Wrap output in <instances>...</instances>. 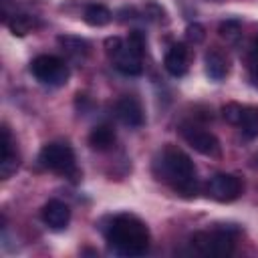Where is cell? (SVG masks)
Returning <instances> with one entry per match:
<instances>
[{
    "label": "cell",
    "mask_w": 258,
    "mask_h": 258,
    "mask_svg": "<svg viewBox=\"0 0 258 258\" xmlns=\"http://www.w3.org/2000/svg\"><path fill=\"white\" fill-rule=\"evenodd\" d=\"M30 73L34 75L36 81H40L42 85H50V87H60L69 81V67L62 58L52 56V54H40L30 62Z\"/></svg>",
    "instance_id": "obj_6"
},
{
    "label": "cell",
    "mask_w": 258,
    "mask_h": 258,
    "mask_svg": "<svg viewBox=\"0 0 258 258\" xmlns=\"http://www.w3.org/2000/svg\"><path fill=\"white\" fill-rule=\"evenodd\" d=\"M58 46L64 50V54H69L75 60H85L89 54V42L79 36H71V34L58 36Z\"/></svg>",
    "instance_id": "obj_14"
},
{
    "label": "cell",
    "mask_w": 258,
    "mask_h": 258,
    "mask_svg": "<svg viewBox=\"0 0 258 258\" xmlns=\"http://www.w3.org/2000/svg\"><path fill=\"white\" fill-rule=\"evenodd\" d=\"M153 171L157 179L169 183L173 191L183 198H196L200 189L196 165L185 151L175 145H165L153 161Z\"/></svg>",
    "instance_id": "obj_1"
},
{
    "label": "cell",
    "mask_w": 258,
    "mask_h": 258,
    "mask_svg": "<svg viewBox=\"0 0 258 258\" xmlns=\"http://www.w3.org/2000/svg\"><path fill=\"white\" fill-rule=\"evenodd\" d=\"M254 163H256V165H258V153H256V155H254Z\"/></svg>",
    "instance_id": "obj_25"
},
{
    "label": "cell",
    "mask_w": 258,
    "mask_h": 258,
    "mask_svg": "<svg viewBox=\"0 0 258 258\" xmlns=\"http://www.w3.org/2000/svg\"><path fill=\"white\" fill-rule=\"evenodd\" d=\"M109 246L123 256H141L149 248V230L143 220L133 214H117L105 228Z\"/></svg>",
    "instance_id": "obj_2"
},
{
    "label": "cell",
    "mask_w": 258,
    "mask_h": 258,
    "mask_svg": "<svg viewBox=\"0 0 258 258\" xmlns=\"http://www.w3.org/2000/svg\"><path fill=\"white\" fill-rule=\"evenodd\" d=\"M242 189H244L242 179L238 175H232V173H216L206 183L208 198H212L216 202H222V204L238 200Z\"/></svg>",
    "instance_id": "obj_8"
},
{
    "label": "cell",
    "mask_w": 258,
    "mask_h": 258,
    "mask_svg": "<svg viewBox=\"0 0 258 258\" xmlns=\"http://www.w3.org/2000/svg\"><path fill=\"white\" fill-rule=\"evenodd\" d=\"M242 34V26L238 20H226L220 24V36L226 38L228 42H236Z\"/></svg>",
    "instance_id": "obj_19"
},
{
    "label": "cell",
    "mask_w": 258,
    "mask_h": 258,
    "mask_svg": "<svg viewBox=\"0 0 258 258\" xmlns=\"http://www.w3.org/2000/svg\"><path fill=\"white\" fill-rule=\"evenodd\" d=\"M115 115L119 117V121L127 127H141L145 123V115H143V107L139 103L137 97L133 95H125L117 101L115 105Z\"/></svg>",
    "instance_id": "obj_9"
},
{
    "label": "cell",
    "mask_w": 258,
    "mask_h": 258,
    "mask_svg": "<svg viewBox=\"0 0 258 258\" xmlns=\"http://www.w3.org/2000/svg\"><path fill=\"white\" fill-rule=\"evenodd\" d=\"M179 133L183 137V141L198 153L206 155V157H220L222 155V145L218 141V137L198 125L185 123L179 127Z\"/></svg>",
    "instance_id": "obj_7"
},
{
    "label": "cell",
    "mask_w": 258,
    "mask_h": 258,
    "mask_svg": "<svg viewBox=\"0 0 258 258\" xmlns=\"http://www.w3.org/2000/svg\"><path fill=\"white\" fill-rule=\"evenodd\" d=\"M40 216H42V222L50 230H62V228H67V224L71 220V210H69V206L64 202L50 200V202L44 204Z\"/></svg>",
    "instance_id": "obj_12"
},
{
    "label": "cell",
    "mask_w": 258,
    "mask_h": 258,
    "mask_svg": "<svg viewBox=\"0 0 258 258\" xmlns=\"http://www.w3.org/2000/svg\"><path fill=\"white\" fill-rule=\"evenodd\" d=\"M105 52L107 56L113 60L115 69L127 77H137L143 73V60H141V52L135 50L127 40L119 38V36H109L105 40Z\"/></svg>",
    "instance_id": "obj_4"
},
{
    "label": "cell",
    "mask_w": 258,
    "mask_h": 258,
    "mask_svg": "<svg viewBox=\"0 0 258 258\" xmlns=\"http://www.w3.org/2000/svg\"><path fill=\"white\" fill-rule=\"evenodd\" d=\"M250 50H252L254 54H258V36L254 38V44H252V48H250Z\"/></svg>",
    "instance_id": "obj_24"
},
{
    "label": "cell",
    "mask_w": 258,
    "mask_h": 258,
    "mask_svg": "<svg viewBox=\"0 0 258 258\" xmlns=\"http://www.w3.org/2000/svg\"><path fill=\"white\" fill-rule=\"evenodd\" d=\"M163 67L171 77H183L189 69V48L183 42H175L167 48Z\"/></svg>",
    "instance_id": "obj_10"
},
{
    "label": "cell",
    "mask_w": 258,
    "mask_h": 258,
    "mask_svg": "<svg viewBox=\"0 0 258 258\" xmlns=\"http://www.w3.org/2000/svg\"><path fill=\"white\" fill-rule=\"evenodd\" d=\"M135 50H139L141 54L145 52V36H143V32H139V30H131L129 32V36L125 38Z\"/></svg>",
    "instance_id": "obj_23"
},
{
    "label": "cell",
    "mask_w": 258,
    "mask_h": 258,
    "mask_svg": "<svg viewBox=\"0 0 258 258\" xmlns=\"http://www.w3.org/2000/svg\"><path fill=\"white\" fill-rule=\"evenodd\" d=\"M185 36H187V40H191L194 44H198V42H202V40L206 38V28H204L202 24L194 22V24H189V26L185 28Z\"/></svg>",
    "instance_id": "obj_21"
},
{
    "label": "cell",
    "mask_w": 258,
    "mask_h": 258,
    "mask_svg": "<svg viewBox=\"0 0 258 258\" xmlns=\"http://www.w3.org/2000/svg\"><path fill=\"white\" fill-rule=\"evenodd\" d=\"M248 79L254 87H258V54H254L252 50L248 52Z\"/></svg>",
    "instance_id": "obj_22"
},
{
    "label": "cell",
    "mask_w": 258,
    "mask_h": 258,
    "mask_svg": "<svg viewBox=\"0 0 258 258\" xmlns=\"http://www.w3.org/2000/svg\"><path fill=\"white\" fill-rule=\"evenodd\" d=\"M191 246L204 256H230L234 252L236 236L230 228H214L191 236Z\"/></svg>",
    "instance_id": "obj_5"
},
{
    "label": "cell",
    "mask_w": 258,
    "mask_h": 258,
    "mask_svg": "<svg viewBox=\"0 0 258 258\" xmlns=\"http://www.w3.org/2000/svg\"><path fill=\"white\" fill-rule=\"evenodd\" d=\"M89 145L97 151H107L115 145V131L111 125H97L89 133Z\"/></svg>",
    "instance_id": "obj_15"
},
{
    "label": "cell",
    "mask_w": 258,
    "mask_h": 258,
    "mask_svg": "<svg viewBox=\"0 0 258 258\" xmlns=\"http://www.w3.org/2000/svg\"><path fill=\"white\" fill-rule=\"evenodd\" d=\"M238 127L244 133L246 139H256L258 137V109L244 107V113H242V119H240Z\"/></svg>",
    "instance_id": "obj_17"
},
{
    "label": "cell",
    "mask_w": 258,
    "mask_h": 258,
    "mask_svg": "<svg viewBox=\"0 0 258 258\" xmlns=\"http://www.w3.org/2000/svg\"><path fill=\"white\" fill-rule=\"evenodd\" d=\"M0 147H2V157H0V175L2 179H8L20 165V157L16 153V147H14V139L10 135V129L6 125H2V141H0Z\"/></svg>",
    "instance_id": "obj_11"
},
{
    "label": "cell",
    "mask_w": 258,
    "mask_h": 258,
    "mask_svg": "<svg viewBox=\"0 0 258 258\" xmlns=\"http://www.w3.org/2000/svg\"><path fill=\"white\" fill-rule=\"evenodd\" d=\"M38 161L42 167H46L54 173H60L64 177L77 179L81 175V171L77 169V163H75V151L69 143L52 141V143L42 145V149L38 153Z\"/></svg>",
    "instance_id": "obj_3"
},
{
    "label": "cell",
    "mask_w": 258,
    "mask_h": 258,
    "mask_svg": "<svg viewBox=\"0 0 258 258\" xmlns=\"http://www.w3.org/2000/svg\"><path fill=\"white\" fill-rule=\"evenodd\" d=\"M204 62H206V75L214 81H222L228 77L230 73V62H228V56L218 50V48H212L206 52L204 56Z\"/></svg>",
    "instance_id": "obj_13"
},
{
    "label": "cell",
    "mask_w": 258,
    "mask_h": 258,
    "mask_svg": "<svg viewBox=\"0 0 258 258\" xmlns=\"http://www.w3.org/2000/svg\"><path fill=\"white\" fill-rule=\"evenodd\" d=\"M111 18H113L111 10L103 4H87L83 10V20L89 26H105L111 22Z\"/></svg>",
    "instance_id": "obj_16"
},
{
    "label": "cell",
    "mask_w": 258,
    "mask_h": 258,
    "mask_svg": "<svg viewBox=\"0 0 258 258\" xmlns=\"http://www.w3.org/2000/svg\"><path fill=\"white\" fill-rule=\"evenodd\" d=\"M242 113H244V107L240 103H228V105L222 107V117L230 125H238L240 119H242Z\"/></svg>",
    "instance_id": "obj_20"
},
{
    "label": "cell",
    "mask_w": 258,
    "mask_h": 258,
    "mask_svg": "<svg viewBox=\"0 0 258 258\" xmlns=\"http://www.w3.org/2000/svg\"><path fill=\"white\" fill-rule=\"evenodd\" d=\"M6 24L14 36H26L34 28V18L28 14H14L10 20H6Z\"/></svg>",
    "instance_id": "obj_18"
}]
</instances>
